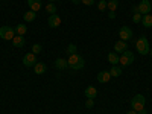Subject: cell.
<instances>
[{"mask_svg": "<svg viewBox=\"0 0 152 114\" xmlns=\"http://www.w3.org/2000/svg\"><path fill=\"white\" fill-rule=\"evenodd\" d=\"M67 64H69V67H70L72 70H81V69L85 66V61H84V58H82L81 55L73 53V55H69Z\"/></svg>", "mask_w": 152, "mask_h": 114, "instance_id": "1", "label": "cell"}, {"mask_svg": "<svg viewBox=\"0 0 152 114\" xmlns=\"http://www.w3.org/2000/svg\"><path fill=\"white\" fill-rule=\"evenodd\" d=\"M135 47H137V52L140 53V55H148L149 53V41H148V38L145 35H142L138 40L135 41Z\"/></svg>", "mask_w": 152, "mask_h": 114, "instance_id": "2", "label": "cell"}, {"mask_svg": "<svg viewBox=\"0 0 152 114\" xmlns=\"http://www.w3.org/2000/svg\"><path fill=\"white\" fill-rule=\"evenodd\" d=\"M145 104H146V97H145L143 94H135V96L131 99V107H132V110L137 111V113L145 108Z\"/></svg>", "mask_w": 152, "mask_h": 114, "instance_id": "3", "label": "cell"}, {"mask_svg": "<svg viewBox=\"0 0 152 114\" xmlns=\"http://www.w3.org/2000/svg\"><path fill=\"white\" fill-rule=\"evenodd\" d=\"M0 37L6 41H12V38L15 37V29H12L11 26H2L0 28Z\"/></svg>", "mask_w": 152, "mask_h": 114, "instance_id": "4", "label": "cell"}, {"mask_svg": "<svg viewBox=\"0 0 152 114\" xmlns=\"http://www.w3.org/2000/svg\"><path fill=\"white\" fill-rule=\"evenodd\" d=\"M134 59H135L134 53H132V52H129V50H126V52H123V53L120 55V59H119V62H120V64H122L123 67H126V66L132 64V62H134Z\"/></svg>", "mask_w": 152, "mask_h": 114, "instance_id": "5", "label": "cell"}, {"mask_svg": "<svg viewBox=\"0 0 152 114\" xmlns=\"http://www.w3.org/2000/svg\"><path fill=\"white\" fill-rule=\"evenodd\" d=\"M119 37H120V40L128 41V40H131V38L134 37V32H132V29L128 28V26H122V28L119 29Z\"/></svg>", "mask_w": 152, "mask_h": 114, "instance_id": "6", "label": "cell"}, {"mask_svg": "<svg viewBox=\"0 0 152 114\" xmlns=\"http://www.w3.org/2000/svg\"><path fill=\"white\" fill-rule=\"evenodd\" d=\"M151 9H152L151 0H142V2H140V5H138V12H140L142 15L151 14Z\"/></svg>", "mask_w": 152, "mask_h": 114, "instance_id": "7", "label": "cell"}, {"mask_svg": "<svg viewBox=\"0 0 152 114\" xmlns=\"http://www.w3.org/2000/svg\"><path fill=\"white\" fill-rule=\"evenodd\" d=\"M37 64V55L35 53H26L23 56V66H26V67H34Z\"/></svg>", "mask_w": 152, "mask_h": 114, "instance_id": "8", "label": "cell"}, {"mask_svg": "<svg viewBox=\"0 0 152 114\" xmlns=\"http://www.w3.org/2000/svg\"><path fill=\"white\" fill-rule=\"evenodd\" d=\"M47 24H49V28H58L59 24H61V17L58 14H52V15H49V20H47Z\"/></svg>", "mask_w": 152, "mask_h": 114, "instance_id": "9", "label": "cell"}, {"mask_svg": "<svg viewBox=\"0 0 152 114\" xmlns=\"http://www.w3.org/2000/svg\"><path fill=\"white\" fill-rule=\"evenodd\" d=\"M110 79H111L110 72L102 70V72H99V73H97V81H99L100 84H107V82H110Z\"/></svg>", "mask_w": 152, "mask_h": 114, "instance_id": "10", "label": "cell"}, {"mask_svg": "<svg viewBox=\"0 0 152 114\" xmlns=\"http://www.w3.org/2000/svg\"><path fill=\"white\" fill-rule=\"evenodd\" d=\"M114 50H116V53H123L128 50V44H126V41L123 40H119L116 44H114Z\"/></svg>", "mask_w": 152, "mask_h": 114, "instance_id": "11", "label": "cell"}, {"mask_svg": "<svg viewBox=\"0 0 152 114\" xmlns=\"http://www.w3.org/2000/svg\"><path fill=\"white\" fill-rule=\"evenodd\" d=\"M84 93H85L87 99H94L97 96V90H96V87H93V85H88Z\"/></svg>", "mask_w": 152, "mask_h": 114, "instance_id": "12", "label": "cell"}, {"mask_svg": "<svg viewBox=\"0 0 152 114\" xmlns=\"http://www.w3.org/2000/svg\"><path fill=\"white\" fill-rule=\"evenodd\" d=\"M28 5H29L31 11H34V12H37L38 9H41V6H43L41 0H28Z\"/></svg>", "mask_w": 152, "mask_h": 114, "instance_id": "13", "label": "cell"}, {"mask_svg": "<svg viewBox=\"0 0 152 114\" xmlns=\"http://www.w3.org/2000/svg\"><path fill=\"white\" fill-rule=\"evenodd\" d=\"M55 67H56L58 70H64V69H67V67H69L67 59H64V58H56V59H55Z\"/></svg>", "mask_w": 152, "mask_h": 114, "instance_id": "14", "label": "cell"}, {"mask_svg": "<svg viewBox=\"0 0 152 114\" xmlns=\"http://www.w3.org/2000/svg\"><path fill=\"white\" fill-rule=\"evenodd\" d=\"M12 44H14L15 47H23L24 44H26V40H24V37H21V35H15L14 38H12Z\"/></svg>", "mask_w": 152, "mask_h": 114, "instance_id": "15", "label": "cell"}, {"mask_svg": "<svg viewBox=\"0 0 152 114\" xmlns=\"http://www.w3.org/2000/svg\"><path fill=\"white\" fill-rule=\"evenodd\" d=\"M46 70H47V67H46L44 62H37V64L34 66V72H35L37 75H44Z\"/></svg>", "mask_w": 152, "mask_h": 114, "instance_id": "16", "label": "cell"}, {"mask_svg": "<svg viewBox=\"0 0 152 114\" xmlns=\"http://www.w3.org/2000/svg\"><path fill=\"white\" fill-rule=\"evenodd\" d=\"M15 34L24 37V34H28V26L24 23H18L17 26H15Z\"/></svg>", "mask_w": 152, "mask_h": 114, "instance_id": "17", "label": "cell"}, {"mask_svg": "<svg viewBox=\"0 0 152 114\" xmlns=\"http://www.w3.org/2000/svg\"><path fill=\"white\" fill-rule=\"evenodd\" d=\"M119 59H120V56L116 52H110L108 53V62H110L111 66H116L117 62H119Z\"/></svg>", "mask_w": 152, "mask_h": 114, "instance_id": "18", "label": "cell"}, {"mask_svg": "<svg viewBox=\"0 0 152 114\" xmlns=\"http://www.w3.org/2000/svg\"><path fill=\"white\" fill-rule=\"evenodd\" d=\"M122 67H119V66H113L111 69H110V75H111V78H119V76L122 75Z\"/></svg>", "mask_w": 152, "mask_h": 114, "instance_id": "19", "label": "cell"}, {"mask_svg": "<svg viewBox=\"0 0 152 114\" xmlns=\"http://www.w3.org/2000/svg\"><path fill=\"white\" fill-rule=\"evenodd\" d=\"M23 18H24V21H34L35 18H37V12H34V11H26L24 12V15H23Z\"/></svg>", "mask_w": 152, "mask_h": 114, "instance_id": "20", "label": "cell"}, {"mask_svg": "<svg viewBox=\"0 0 152 114\" xmlns=\"http://www.w3.org/2000/svg\"><path fill=\"white\" fill-rule=\"evenodd\" d=\"M142 24H143L145 28H152V15H151V14L143 15V18H142Z\"/></svg>", "mask_w": 152, "mask_h": 114, "instance_id": "21", "label": "cell"}, {"mask_svg": "<svg viewBox=\"0 0 152 114\" xmlns=\"http://www.w3.org/2000/svg\"><path fill=\"white\" fill-rule=\"evenodd\" d=\"M117 6H119V2H117V0H108V2H107V8H108L110 11H114V12H116Z\"/></svg>", "mask_w": 152, "mask_h": 114, "instance_id": "22", "label": "cell"}, {"mask_svg": "<svg viewBox=\"0 0 152 114\" xmlns=\"http://www.w3.org/2000/svg\"><path fill=\"white\" fill-rule=\"evenodd\" d=\"M46 11L49 12L50 15H52V14H56V6H55L53 3H49V5L46 6Z\"/></svg>", "mask_w": 152, "mask_h": 114, "instance_id": "23", "label": "cell"}, {"mask_svg": "<svg viewBox=\"0 0 152 114\" xmlns=\"http://www.w3.org/2000/svg\"><path fill=\"white\" fill-rule=\"evenodd\" d=\"M76 50H78V46H76V44H69V46H67V53H69V55L76 53Z\"/></svg>", "mask_w": 152, "mask_h": 114, "instance_id": "24", "label": "cell"}, {"mask_svg": "<svg viewBox=\"0 0 152 114\" xmlns=\"http://www.w3.org/2000/svg\"><path fill=\"white\" fill-rule=\"evenodd\" d=\"M41 50H43V46H41V44H34V46H32V53H35V55L40 53Z\"/></svg>", "mask_w": 152, "mask_h": 114, "instance_id": "25", "label": "cell"}, {"mask_svg": "<svg viewBox=\"0 0 152 114\" xmlns=\"http://www.w3.org/2000/svg\"><path fill=\"white\" fill-rule=\"evenodd\" d=\"M142 18H143V15L140 14V12H137V14L132 15V21L134 23H142Z\"/></svg>", "mask_w": 152, "mask_h": 114, "instance_id": "26", "label": "cell"}, {"mask_svg": "<svg viewBox=\"0 0 152 114\" xmlns=\"http://www.w3.org/2000/svg\"><path fill=\"white\" fill-rule=\"evenodd\" d=\"M97 8H99V11H105L107 9V0H100L97 3Z\"/></svg>", "mask_w": 152, "mask_h": 114, "instance_id": "27", "label": "cell"}, {"mask_svg": "<svg viewBox=\"0 0 152 114\" xmlns=\"http://www.w3.org/2000/svg\"><path fill=\"white\" fill-rule=\"evenodd\" d=\"M85 107H87V108H93V107H94V99H87Z\"/></svg>", "mask_w": 152, "mask_h": 114, "instance_id": "28", "label": "cell"}, {"mask_svg": "<svg viewBox=\"0 0 152 114\" xmlns=\"http://www.w3.org/2000/svg\"><path fill=\"white\" fill-rule=\"evenodd\" d=\"M81 3H84V5H87V6H91V5L94 3V0H82Z\"/></svg>", "mask_w": 152, "mask_h": 114, "instance_id": "29", "label": "cell"}, {"mask_svg": "<svg viewBox=\"0 0 152 114\" xmlns=\"http://www.w3.org/2000/svg\"><path fill=\"white\" fill-rule=\"evenodd\" d=\"M108 17H110L111 20H114V18H116V12H114V11H110V12H108Z\"/></svg>", "mask_w": 152, "mask_h": 114, "instance_id": "30", "label": "cell"}, {"mask_svg": "<svg viewBox=\"0 0 152 114\" xmlns=\"http://www.w3.org/2000/svg\"><path fill=\"white\" fill-rule=\"evenodd\" d=\"M132 12H134V14H137V12H138V6H132Z\"/></svg>", "mask_w": 152, "mask_h": 114, "instance_id": "31", "label": "cell"}, {"mask_svg": "<svg viewBox=\"0 0 152 114\" xmlns=\"http://www.w3.org/2000/svg\"><path fill=\"white\" fill-rule=\"evenodd\" d=\"M137 114H148V111H146V110H145V108H143V110H140V111H138V113H137Z\"/></svg>", "mask_w": 152, "mask_h": 114, "instance_id": "32", "label": "cell"}, {"mask_svg": "<svg viewBox=\"0 0 152 114\" xmlns=\"http://www.w3.org/2000/svg\"><path fill=\"white\" fill-rule=\"evenodd\" d=\"M72 2H73V5H78V3L82 2V0H72Z\"/></svg>", "mask_w": 152, "mask_h": 114, "instance_id": "33", "label": "cell"}, {"mask_svg": "<svg viewBox=\"0 0 152 114\" xmlns=\"http://www.w3.org/2000/svg\"><path fill=\"white\" fill-rule=\"evenodd\" d=\"M126 114H137V111H134V110H131V111H128Z\"/></svg>", "mask_w": 152, "mask_h": 114, "instance_id": "34", "label": "cell"}, {"mask_svg": "<svg viewBox=\"0 0 152 114\" xmlns=\"http://www.w3.org/2000/svg\"><path fill=\"white\" fill-rule=\"evenodd\" d=\"M149 55H151V56H152V49H151V50H149Z\"/></svg>", "mask_w": 152, "mask_h": 114, "instance_id": "35", "label": "cell"}, {"mask_svg": "<svg viewBox=\"0 0 152 114\" xmlns=\"http://www.w3.org/2000/svg\"><path fill=\"white\" fill-rule=\"evenodd\" d=\"M49 2H55V0H49Z\"/></svg>", "mask_w": 152, "mask_h": 114, "instance_id": "36", "label": "cell"}, {"mask_svg": "<svg viewBox=\"0 0 152 114\" xmlns=\"http://www.w3.org/2000/svg\"><path fill=\"white\" fill-rule=\"evenodd\" d=\"M107 2H108V0H107Z\"/></svg>", "mask_w": 152, "mask_h": 114, "instance_id": "37", "label": "cell"}]
</instances>
